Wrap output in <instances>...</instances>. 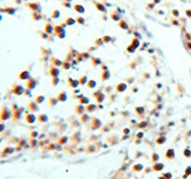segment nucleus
Here are the masks:
<instances>
[{"instance_id":"nucleus-5","label":"nucleus","mask_w":191,"mask_h":179,"mask_svg":"<svg viewBox=\"0 0 191 179\" xmlns=\"http://www.w3.org/2000/svg\"><path fill=\"white\" fill-rule=\"evenodd\" d=\"M18 79L19 80H29V79H30V72L29 71H22L18 74Z\"/></svg>"},{"instance_id":"nucleus-14","label":"nucleus","mask_w":191,"mask_h":179,"mask_svg":"<svg viewBox=\"0 0 191 179\" xmlns=\"http://www.w3.org/2000/svg\"><path fill=\"white\" fill-rule=\"evenodd\" d=\"M54 31H55L57 35L62 34V32H65V30H63V28H62V26H55V28H54Z\"/></svg>"},{"instance_id":"nucleus-19","label":"nucleus","mask_w":191,"mask_h":179,"mask_svg":"<svg viewBox=\"0 0 191 179\" xmlns=\"http://www.w3.org/2000/svg\"><path fill=\"white\" fill-rule=\"evenodd\" d=\"M74 23H75V19H73V18H67L66 19V24L67 25H73Z\"/></svg>"},{"instance_id":"nucleus-25","label":"nucleus","mask_w":191,"mask_h":179,"mask_svg":"<svg viewBox=\"0 0 191 179\" xmlns=\"http://www.w3.org/2000/svg\"><path fill=\"white\" fill-rule=\"evenodd\" d=\"M57 83H59V78H57V77L54 78V79H53V85H56Z\"/></svg>"},{"instance_id":"nucleus-9","label":"nucleus","mask_w":191,"mask_h":179,"mask_svg":"<svg viewBox=\"0 0 191 179\" xmlns=\"http://www.w3.org/2000/svg\"><path fill=\"white\" fill-rule=\"evenodd\" d=\"M14 152H16L14 147H6V148L1 152V156H6V155H10V154H12V153H14Z\"/></svg>"},{"instance_id":"nucleus-6","label":"nucleus","mask_w":191,"mask_h":179,"mask_svg":"<svg viewBox=\"0 0 191 179\" xmlns=\"http://www.w3.org/2000/svg\"><path fill=\"white\" fill-rule=\"evenodd\" d=\"M26 6H28L30 10H32L34 12H38V11H41L40 4H37V3H28L26 4Z\"/></svg>"},{"instance_id":"nucleus-1","label":"nucleus","mask_w":191,"mask_h":179,"mask_svg":"<svg viewBox=\"0 0 191 179\" xmlns=\"http://www.w3.org/2000/svg\"><path fill=\"white\" fill-rule=\"evenodd\" d=\"M13 112L10 110L7 106H3V109L0 110V120L1 121H7L12 117Z\"/></svg>"},{"instance_id":"nucleus-29","label":"nucleus","mask_w":191,"mask_h":179,"mask_svg":"<svg viewBox=\"0 0 191 179\" xmlns=\"http://www.w3.org/2000/svg\"><path fill=\"white\" fill-rule=\"evenodd\" d=\"M1 19H3V16H1V13H0V22H1Z\"/></svg>"},{"instance_id":"nucleus-20","label":"nucleus","mask_w":191,"mask_h":179,"mask_svg":"<svg viewBox=\"0 0 191 179\" xmlns=\"http://www.w3.org/2000/svg\"><path fill=\"white\" fill-rule=\"evenodd\" d=\"M53 63H54V65H56V66H61L62 65V62L60 61V60H57V59H54V60H53Z\"/></svg>"},{"instance_id":"nucleus-12","label":"nucleus","mask_w":191,"mask_h":179,"mask_svg":"<svg viewBox=\"0 0 191 179\" xmlns=\"http://www.w3.org/2000/svg\"><path fill=\"white\" fill-rule=\"evenodd\" d=\"M46 32L47 34H53V32H54V28H53L49 23L46 25Z\"/></svg>"},{"instance_id":"nucleus-27","label":"nucleus","mask_w":191,"mask_h":179,"mask_svg":"<svg viewBox=\"0 0 191 179\" xmlns=\"http://www.w3.org/2000/svg\"><path fill=\"white\" fill-rule=\"evenodd\" d=\"M14 3H16V4H22V3H23V0H14Z\"/></svg>"},{"instance_id":"nucleus-17","label":"nucleus","mask_w":191,"mask_h":179,"mask_svg":"<svg viewBox=\"0 0 191 179\" xmlns=\"http://www.w3.org/2000/svg\"><path fill=\"white\" fill-rule=\"evenodd\" d=\"M74 9H75V11H78V12H80V13H84V11H85V9L81 5H75Z\"/></svg>"},{"instance_id":"nucleus-30","label":"nucleus","mask_w":191,"mask_h":179,"mask_svg":"<svg viewBox=\"0 0 191 179\" xmlns=\"http://www.w3.org/2000/svg\"><path fill=\"white\" fill-rule=\"evenodd\" d=\"M23 1H28V3H29V0H23Z\"/></svg>"},{"instance_id":"nucleus-22","label":"nucleus","mask_w":191,"mask_h":179,"mask_svg":"<svg viewBox=\"0 0 191 179\" xmlns=\"http://www.w3.org/2000/svg\"><path fill=\"white\" fill-rule=\"evenodd\" d=\"M10 109H12V111H16V110L18 109V105H17V104H14V103H13V104L11 105V108H10Z\"/></svg>"},{"instance_id":"nucleus-2","label":"nucleus","mask_w":191,"mask_h":179,"mask_svg":"<svg viewBox=\"0 0 191 179\" xmlns=\"http://www.w3.org/2000/svg\"><path fill=\"white\" fill-rule=\"evenodd\" d=\"M11 92L14 94V96H23L25 92V88L22 86V85H18V84H14L12 86V90H11Z\"/></svg>"},{"instance_id":"nucleus-26","label":"nucleus","mask_w":191,"mask_h":179,"mask_svg":"<svg viewBox=\"0 0 191 179\" xmlns=\"http://www.w3.org/2000/svg\"><path fill=\"white\" fill-rule=\"evenodd\" d=\"M77 22H78V23H80V24H84V22H85V20H84V18H78V19H77Z\"/></svg>"},{"instance_id":"nucleus-16","label":"nucleus","mask_w":191,"mask_h":179,"mask_svg":"<svg viewBox=\"0 0 191 179\" xmlns=\"http://www.w3.org/2000/svg\"><path fill=\"white\" fill-rule=\"evenodd\" d=\"M32 18H34L35 20H40V19L42 18V16H41V13H38V12H34L32 13Z\"/></svg>"},{"instance_id":"nucleus-7","label":"nucleus","mask_w":191,"mask_h":179,"mask_svg":"<svg viewBox=\"0 0 191 179\" xmlns=\"http://www.w3.org/2000/svg\"><path fill=\"white\" fill-rule=\"evenodd\" d=\"M23 111H24V108H18L17 110H16V111H13L12 117L14 118V120H20V118H22Z\"/></svg>"},{"instance_id":"nucleus-13","label":"nucleus","mask_w":191,"mask_h":179,"mask_svg":"<svg viewBox=\"0 0 191 179\" xmlns=\"http://www.w3.org/2000/svg\"><path fill=\"white\" fill-rule=\"evenodd\" d=\"M66 99H67V96H66L65 92H62L59 94V97H57V100H60V102H65Z\"/></svg>"},{"instance_id":"nucleus-28","label":"nucleus","mask_w":191,"mask_h":179,"mask_svg":"<svg viewBox=\"0 0 191 179\" xmlns=\"http://www.w3.org/2000/svg\"><path fill=\"white\" fill-rule=\"evenodd\" d=\"M35 136H37V133H36V131H34V133H31V137H35Z\"/></svg>"},{"instance_id":"nucleus-21","label":"nucleus","mask_w":191,"mask_h":179,"mask_svg":"<svg viewBox=\"0 0 191 179\" xmlns=\"http://www.w3.org/2000/svg\"><path fill=\"white\" fill-rule=\"evenodd\" d=\"M59 17H60V12L57 11V10H55L54 13H53V18H59Z\"/></svg>"},{"instance_id":"nucleus-10","label":"nucleus","mask_w":191,"mask_h":179,"mask_svg":"<svg viewBox=\"0 0 191 179\" xmlns=\"http://www.w3.org/2000/svg\"><path fill=\"white\" fill-rule=\"evenodd\" d=\"M28 108L30 109L31 111H37V110H38V105H37L36 102H30L28 104Z\"/></svg>"},{"instance_id":"nucleus-4","label":"nucleus","mask_w":191,"mask_h":179,"mask_svg":"<svg viewBox=\"0 0 191 179\" xmlns=\"http://www.w3.org/2000/svg\"><path fill=\"white\" fill-rule=\"evenodd\" d=\"M17 12V7H5V9H0V13H7V14L13 16Z\"/></svg>"},{"instance_id":"nucleus-8","label":"nucleus","mask_w":191,"mask_h":179,"mask_svg":"<svg viewBox=\"0 0 191 179\" xmlns=\"http://www.w3.org/2000/svg\"><path fill=\"white\" fill-rule=\"evenodd\" d=\"M36 120H37V117L35 116L34 114H28L26 116H25V121H26V123H29V124L35 123Z\"/></svg>"},{"instance_id":"nucleus-3","label":"nucleus","mask_w":191,"mask_h":179,"mask_svg":"<svg viewBox=\"0 0 191 179\" xmlns=\"http://www.w3.org/2000/svg\"><path fill=\"white\" fill-rule=\"evenodd\" d=\"M37 80L36 79H34V78H30V79H29V80H26V88L28 90H34L35 87L37 86Z\"/></svg>"},{"instance_id":"nucleus-15","label":"nucleus","mask_w":191,"mask_h":179,"mask_svg":"<svg viewBox=\"0 0 191 179\" xmlns=\"http://www.w3.org/2000/svg\"><path fill=\"white\" fill-rule=\"evenodd\" d=\"M37 120L40 121V122H47V121H48V117H47L46 115H40V116L37 117Z\"/></svg>"},{"instance_id":"nucleus-32","label":"nucleus","mask_w":191,"mask_h":179,"mask_svg":"<svg viewBox=\"0 0 191 179\" xmlns=\"http://www.w3.org/2000/svg\"><path fill=\"white\" fill-rule=\"evenodd\" d=\"M68 1H71V0H68Z\"/></svg>"},{"instance_id":"nucleus-23","label":"nucleus","mask_w":191,"mask_h":179,"mask_svg":"<svg viewBox=\"0 0 191 179\" xmlns=\"http://www.w3.org/2000/svg\"><path fill=\"white\" fill-rule=\"evenodd\" d=\"M5 128H6V127H5V124H4V123H0V133H3L4 130H5Z\"/></svg>"},{"instance_id":"nucleus-11","label":"nucleus","mask_w":191,"mask_h":179,"mask_svg":"<svg viewBox=\"0 0 191 179\" xmlns=\"http://www.w3.org/2000/svg\"><path fill=\"white\" fill-rule=\"evenodd\" d=\"M50 75H52L53 78H56V77H59L60 74V71H59V68H55V67H53L52 69H50Z\"/></svg>"},{"instance_id":"nucleus-24","label":"nucleus","mask_w":191,"mask_h":179,"mask_svg":"<svg viewBox=\"0 0 191 179\" xmlns=\"http://www.w3.org/2000/svg\"><path fill=\"white\" fill-rule=\"evenodd\" d=\"M69 81H71V86H73V87L78 85V81H73L72 79H69Z\"/></svg>"},{"instance_id":"nucleus-18","label":"nucleus","mask_w":191,"mask_h":179,"mask_svg":"<svg viewBox=\"0 0 191 179\" xmlns=\"http://www.w3.org/2000/svg\"><path fill=\"white\" fill-rule=\"evenodd\" d=\"M35 102H36L37 104H41V103H43V102H44V97H43V96L36 97V100H35Z\"/></svg>"},{"instance_id":"nucleus-31","label":"nucleus","mask_w":191,"mask_h":179,"mask_svg":"<svg viewBox=\"0 0 191 179\" xmlns=\"http://www.w3.org/2000/svg\"><path fill=\"white\" fill-rule=\"evenodd\" d=\"M0 142H1V139H0Z\"/></svg>"}]
</instances>
